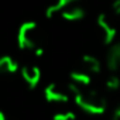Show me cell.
<instances>
[{"mask_svg": "<svg viewBox=\"0 0 120 120\" xmlns=\"http://www.w3.org/2000/svg\"><path fill=\"white\" fill-rule=\"evenodd\" d=\"M69 86H71V92L75 103L82 110L95 116L105 113L107 103L105 96L99 90H96L92 86H75L72 83H69Z\"/></svg>", "mask_w": 120, "mask_h": 120, "instance_id": "1", "label": "cell"}, {"mask_svg": "<svg viewBox=\"0 0 120 120\" xmlns=\"http://www.w3.org/2000/svg\"><path fill=\"white\" fill-rule=\"evenodd\" d=\"M45 16L52 19L61 16L67 21H79L85 17V7L82 0H54L45 9Z\"/></svg>", "mask_w": 120, "mask_h": 120, "instance_id": "2", "label": "cell"}, {"mask_svg": "<svg viewBox=\"0 0 120 120\" xmlns=\"http://www.w3.org/2000/svg\"><path fill=\"white\" fill-rule=\"evenodd\" d=\"M17 45L21 51H31L35 52V55L42 54V47L40 42V30L35 21H26L19 27Z\"/></svg>", "mask_w": 120, "mask_h": 120, "instance_id": "3", "label": "cell"}, {"mask_svg": "<svg viewBox=\"0 0 120 120\" xmlns=\"http://www.w3.org/2000/svg\"><path fill=\"white\" fill-rule=\"evenodd\" d=\"M44 98L47 99V102L54 103V105L67 103L72 98L71 86H69V83L64 85V83L52 82V83H49L44 88Z\"/></svg>", "mask_w": 120, "mask_h": 120, "instance_id": "4", "label": "cell"}, {"mask_svg": "<svg viewBox=\"0 0 120 120\" xmlns=\"http://www.w3.org/2000/svg\"><path fill=\"white\" fill-rule=\"evenodd\" d=\"M96 27L99 37L103 44H112L117 35V24L116 20L109 14H100L96 20Z\"/></svg>", "mask_w": 120, "mask_h": 120, "instance_id": "5", "label": "cell"}, {"mask_svg": "<svg viewBox=\"0 0 120 120\" xmlns=\"http://www.w3.org/2000/svg\"><path fill=\"white\" fill-rule=\"evenodd\" d=\"M20 75H21L23 81L26 82V85L31 89L38 86V83L41 81V69L37 65H33V64L23 65L20 68Z\"/></svg>", "mask_w": 120, "mask_h": 120, "instance_id": "6", "label": "cell"}, {"mask_svg": "<svg viewBox=\"0 0 120 120\" xmlns=\"http://www.w3.org/2000/svg\"><path fill=\"white\" fill-rule=\"evenodd\" d=\"M79 69L89 74L90 76H95L98 74H100L102 71V65H100V61L95 56V55H82L81 58V65H79Z\"/></svg>", "mask_w": 120, "mask_h": 120, "instance_id": "7", "label": "cell"}, {"mask_svg": "<svg viewBox=\"0 0 120 120\" xmlns=\"http://www.w3.org/2000/svg\"><path fill=\"white\" fill-rule=\"evenodd\" d=\"M19 71V62L10 55L0 56V78L13 75Z\"/></svg>", "mask_w": 120, "mask_h": 120, "instance_id": "8", "label": "cell"}, {"mask_svg": "<svg viewBox=\"0 0 120 120\" xmlns=\"http://www.w3.org/2000/svg\"><path fill=\"white\" fill-rule=\"evenodd\" d=\"M93 82V76H90L89 74L81 71L79 68L75 69L74 72H71V82L75 86H90Z\"/></svg>", "mask_w": 120, "mask_h": 120, "instance_id": "9", "label": "cell"}, {"mask_svg": "<svg viewBox=\"0 0 120 120\" xmlns=\"http://www.w3.org/2000/svg\"><path fill=\"white\" fill-rule=\"evenodd\" d=\"M107 64L109 68L114 72H120V42L114 44L107 55Z\"/></svg>", "mask_w": 120, "mask_h": 120, "instance_id": "10", "label": "cell"}, {"mask_svg": "<svg viewBox=\"0 0 120 120\" xmlns=\"http://www.w3.org/2000/svg\"><path fill=\"white\" fill-rule=\"evenodd\" d=\"M52 120H78L72 110H59L52 116Z\"/></svg>", "mask_w": 120, "mask_h": 120, "instance_id": "11", "label": "cell"}, {"mask_svg": "<svg viewBox=\"0 0 120 120\" xmlns=\"http://www.w3.org/2000/svg\"><path fill=\"white\" fill-rule=\"evenodd\" d=\"M106 88L109 90H117V89H120V76H119L117 72L112 74L106 79Z\"/></svg>", "mask_w": 120, "mask_h": 120, "instance_id": "12", "label": "cell"}, {"mask_svg": "<svg viewBox=\"0 0 120 120\" xmlns=\"http://www.w3.org/2000/svg\"><path fill=\"white\" fill-rule=\"evenodd\" d=\"M113 11H114V16L120 17V0H116L113 3Z\"/></svg>", "mask_w": 120, "mask_h": 120, "instance_id": "13", "label": "cell"}, {"mask_svg": "<svg viewBox=\"0 0 120 120\" xmlns=\"http://www.w3.org/2000/svg\"><path fill=\"white\" fill-rule=\"evenodd\" d=\"M112 120H120V106L114 110V113H113V119Z\"/></svg>", "mask_w": 120, "mask_h": 120, "instance_id": "14", "label": "cell"}, {"mask_svg": "<svg viewBox=\"0 0 120 120\" xmlns=\"http://www.w3.org/2000/svg\"><path fill=\"white\" fill-rule=\"evenodd\" d=\"M0 120H6V116H4V113L0 110Z\"/></svg>", "mask_w": 120, "mask_h": 120, "instance_id": "15", "label": "cell"}]
</instances>
